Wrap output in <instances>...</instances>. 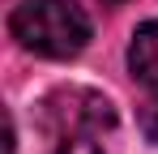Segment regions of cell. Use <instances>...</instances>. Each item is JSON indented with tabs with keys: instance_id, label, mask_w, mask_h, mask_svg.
<instances>
[{
	"instance_id": "5",
	"label": "cell",
	"mask_w": 158,
	"mask_h": 154,
	"mask_svg": "<svg viewBox=\"0 0 158 154\" xmlns=\"http://www.w3.org/2000/svg\"><path fill=\"white\" fill-rule=\"evenodd\" d=\"M103 4H120V0H103Z\"/></svg>"
},
{
	"instance_id": "4",
	"label": "cell",
	"mask_w": 158,
	"mask_h": 154,
	"mask_svg": "<svg viewBox=\"0 0 158 154\" xmlns=\"http://www.w3.org/2000/svg\"><path fill=\"white\" fill-rule=\"evenodd\" d=\"M137 124H141V133H145V137L158 146V99L141 103V111H137Z\"/></svg>"
},
{
	"instance_id": "3",
	"label": "cell",
	"mask_w": 158,
	"mask_h": 154,
	"mask_svg": "<svg viewBox=\"0 0 158 154\" xmlns=\"http://www.w3.org/2000/svg\"><path fill=\"white\" fill-rule=\"evenodd\" d=\"M128 69L141 86L158 90V22H145L132 30V43H128Z\"/></svg>"
},
{
	"instance_id": "2",
	"label": "cell",
	"mask_w": 158,
	"mask_h": 154,
	"mask_svg": "<svg viewBox=\"0 0 158 154\" xmlns=\"http://www.w3.org/2000/svg\"><path fill=\"white\" fill-rule=\"evenodd\" d=\"M13 39L34 56L69 60L90 43V17L77 0H26L9 17Z\"/></svg>"
},
{
	"instance_id": "1",
	"label": "cell",
	"mask_w": 158,
	"mask_h": 154,
	"mask_svg": "<svg viewBox=\"0 0 158 154\" xmlns=\"http://www.w3.org/2000/svg\"><path fill=\"white\" fill-rule=\"evenodd\" d=\"M43 154H107L115 133V107L90 86H60L39 103Z\"/></svg>"
}]
</instances>
